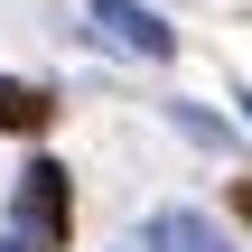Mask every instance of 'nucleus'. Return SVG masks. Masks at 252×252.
I'll list each match as a JSON object with an SVG mask.
<instances>
[{"mask_svg": "<svg viewBox=\"0 0 252 252\" xmlns=\"http://www.w3.org/2000/svg\"><path fill=\"white\" fill-rule=\"evenodd\" d=\"M140 252H234V243H224V224H206L196 206H159L150 234H140Z\"/></svg>", "mask_w": 252, "mask_h": 252, "instance_id": "7ed1b4c3", "label": "nucleus"}, {"mask_svg": "<svg viewBox=\"0 0 252 252\" xmlns=\"http://www.w3.org/2000/svg\"><path fill=\"white\" fill-rule=\"evenodd\" d=\"M94 28H103L122 56H140V65H168V56H178V28H168L159 9H140V0H94Z\"/></svg>", "mask_w": 252, "mask_h": 252, "instance_id": "f03ea898", "label": "nucleus"}, {"mask_svg": "<svg viewBox=\"0 0 252 252\" xmlns=\"http://www.w3.org/2000/svg\"><path fill=\"white\" fill-rule=\"evenodd\" d=\"M65 215H75L65 168L56 159H28V178H19V252H56L65 243Z\"/></svg>", "mask_w": 252, "mask_h": 252, "instance_id": "f257e3e1", "label": "nucleus"}, {"mask_svg": "<svg viewBox=\"0 0 252 252\" xmlns=\"http://www.w3.org/2000/svg\"><path fill=\"white\" fill-rule=\"evenodd\" d=\"M0 252H19V243H9V234H0Z\"/></svg>", "mask_w": 252, "mask_h": 252, "instance_id": "39448f33", "label": "nucleus"}, {"mask_svg": "<svg viewBox=\"0 0 252 252\" xmlns=\"http://www.w3.org/2000/svg\"><path fill=\"white\" fill-rule=\"evenodd\" d=\"M47 112H56V103H47L37 84H19V75H0V131H9V140H19V131H47Z\"/></svg>", "mask_w": 252, "mask_h": 252, "instance_id": "20e7f679", "label": "nucleus"}, {"mask_svg": "<svg viewBox=\"0 0 252 252\" xmlns=\"http://www.w3.org/2000/svg\"><path fill=\"white\" fill-rule=\"evenodd\" d=\"M243 122H252V94H243Z\"/></svg>", "mask_w": 252, "mask_h": 252, "instance_id": "423d86ee", "label": "nucleus"}]
</instances>
